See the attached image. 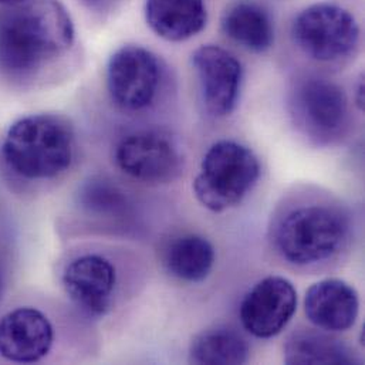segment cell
I'll return each instance as SVG.
<instances>
[{
	"label": "cell",
	"mask_w": 365,
	"mask_h": 365,
	"mask_svg": "<svg viewBox=\"0 0 365 365\" xmlns=\"http://www.w3.org/2000/svg\"><path fill=\"white\" fill-rule=\"evenodd\" d=\"M260 177L255 153L235 141H217L205 154L192 189L197 202L220 213L243 202Z\"/></svg>",
	"instance_id": "4"
},
{
	"label": "cell",
	"mask_w": 365,
	"mask_h": 365,
	"mask_svg": "<svg viewBox=\"0 0 365 365\" xmlns=\"http://www.w3.org/2000/svg\"><path fill=\"white\" fill-rule=\"evenodd\" d=\"M115 284V267L100 255L80 256L63 273V286L68 297L84 313L96 317L108 313Z\"/></svg>",
	"instance_id": "11"
},
{
	"label": "cell",
	"mask_w": 365,
	"mask_h": 365,
	"mask_svg": "<svg viewBox=\"0 0 365 365\" xmlns=\"http://www.w3.org/2000/svg\"><path fill=\"white\" fill-rule=\"evenodd\" d=\"M286 364H357L353 351L340 340L303 330L292 334L283 349Z\"/></svg>",
	"instance_id": "17"
},
{
	"label": "cell",
	"mask_w": 365,
	"mask_h": 365,
	"mask_svg": "<svg viewBox=\"0 0 365 365\" xmlns=\"http://www.w3.org/2000/svg\"><path fill=\"white\" fill-rule=\"evenodd\" d=\"M115 163L128 177L145 183H168L182 173V154L174 138L144 130L124 137L115 148Z\"/></svg>",
	"instance_id": "8"
},
{
	"label": "cell",
	"mask_w": 365,
	"mask_h": 365,
	"mask_svg": "<svg viewBox=\"0 0 365 365\" xmlns=\"http://www.w3.org/2000/svg\"><path fill=\"white\" fill-rule=\"evenodd\" d=\"M222 31L242 47L263 53L274 43V24L259 3L243 0L232 4L222 16Z\"/></svg>",
	"instance_id": "15"
},
{
	"label": "cell",
	"mask_w": 365,
	"mask_h": 365,
	"mask_svg": "<svg viewBox=\"0 0 365 365\" xmlns=\"http://www.w3.org/2000/svg\"><path fill=\"white\" fill-rule=\"evenodd\" d=\"M78 202L91 215L111 217L125 213L128 206V199L120 186L101 177L90 178L81 185Z\"/></svg>",
	"instance_id": "19"
},
{
	"label": "cell",
	"mask_w": 365,
	"mask_h": 365,
	"mask_svg": "<svg viewBox=\"0 0 365 365\" xmlns=\"http://www.w3.org/2000/svg\"><path fill=\"white\" fill-rule=\"evenodd\" d=\"M192 66L206 111L217 118L230 115L240 96L243 80L240 61L219 46L205 44L192 53Z\"/></svg>",
	"instance_id": "9"
},
{
	"label": "cell",
	"mask_w": 365,
	"mask_h": 365,
	"mask_svg": "<svg viewBox=\"0 0 365 365\" xmlns=\"http://www.w3.org/2000/svg\"><path fill=\"white\" fill-rule=\"evenodd\" d=\"M289 107L299 131L317 145L339 141L350 123L347 94L329 78L307 76L297 80Z\"/></svg>",
	"instance_id": "5"
},
{
	"label": "cell",
	"mask_w": 365,
	"mask_h": 365,
	"mask_svg": "<svg viewBox=\"0 0 365 365\" xmlns=\"http://www.w3.org/2000/svg\"><path fill=\"white\" fill-rule=\"evenodd\" d=\"M212 243L197 235H183L167 247L164 264L171 276L187 283L205 280L215 264Z\"/></svg>",
	"instance_id": "16"
},
{
	"label": "cell",
	"mask_w": 365,
	"mask_h": 365,
	"mask_svg": "<svg viewBox=\"0 0 365 365\" xmlns=\"http://www.w3.org/2000/svg\"><path fill=\"white\" fill-rule=\"evenodd\" d=\"M297 309V290L282 276H269L255 284L240 303L243 329L257 339H272L290 323Z\"/></svg>",
	"instance_id": "10"
},
{
	"label": "cell",
	"mask_w": 365,
	"mask_h": 365,
	"mask_svg": "<svg viewBox=\"0 0 365 365\" xmlns=\"http://www.w3.org/2000/svg\"><path fill=\"white\" fill-rule=\"evenodd\" d=\"M357 94H359V98H357V104L360 108L364 107V83L361 81L360 86H359V90H357Z\"/></svg>",
	"instance_id": "20"
},
{
	"label": "cell",
	"mask_w": 365,
	"mask_h": 365,
	"mask_svg": "<svg viewBox=\"0 0 365 365\" xmlns=\"http://www.w3.org/2000/svg\"><path fill=\"white\" fill-rule=\"evenodd\" d=\"M81 1H84V3L88 4L90 7H98V6H103L104 3H108V1H111V0H81Z\"/></svg>",
	"instance_id": "21"
},
{
	"label": "cell",
	"mask_w": 365,
	"mask_h": 365,
	"mask_svg": "<svg viewBox=\"0 0 365 365\" xmlns=\"http://www.w3.org/2000/svg\"><path fill=\"white\" fill-rule=\"evenodd\" d=\"M161 76L163 68L154 53L141 46H124L108 61L110 97L125 111L145 110L158 94Z\"/></svg>",
	"instance_id": "7"
},
{
	"label": "cell",
	"mask_w": 365,
	"mask_h": 365,
	"mask_svg": "<svg viewBox=\"0 0 365 365\" xmlns=\"http://www.w3.org/2000/svg\"><path fill=\"white\" fill-rule=\"evenodd\" d=\"M249 356L250 347L246 339L225 326L202 331L189 347V361L193 364H245Z\"/></svg>",
	"instance_id": "18"
},
{
	"label": "cell",
	"mask_w": 365,
	"mask_h": 365,
	"mask_svg": "<svg viewBox=\"0 0 365 365\" xmlns=\"http://www.w3.org/2000/svg\"><path fill=\"white\" fill-rule=\"evenodd\" d=\"M351 223L339 206L307 202L286 209L272 226L274 250L299 267L334 259L349 243Z\"/></svg>",
	"instance_id": "2"
},
{
	"label": "cell",
	"mask_w": 365,
	"mask_h": 365,
	"mask_svg": "<svg viewBox=\"0 0 365 365\" xmlns=\"http://www.w3.org/2000/svg\"><path fill=\"white\" fill-rule=\"evenodd\" d=\"M23 0H0V4H4V6H10V4H16V3H20Z\"/></svg>",
	"instance_id": "22"
},
{
	"label": "cell",
	"mask_w": 365,
	"mask_h": 365,
	"mask_svg": "<svg viewBox=\"0 0 365 365\" xmlns=\"http://www.w3.org/2000/svg\"><path fill=\"white\" fill-rule=\"evenodd\" d=\"M360 300L356 289L340 279H324L309 287L304 313L312 324L324 331L350 330L359 317Z\"/></svg>",
	"instance_id": "13"
},
{
	"label": "cell",
	"mask_w": 365,
	"mask_h": 365,
	"mask_svg": "<svg viewBox=\"0 0 365 365\" xmlns=\"http://www.w3.org/2000/svg\"><path fill=\"white\" fill-rule=\"evenodd\" d=\"M54 330L40 310L20 307L0 319V356L11 363H37L51 350Z\"/></svg>",
	"instance_id": "12"
},
{
	"label": "cell",
	"mask_w": 365,
	"mask_h": 365,
	"mask_svg": "<svg viewBox=\"0 0 365 365\" xmlns=\"http://www.w3.org/2000/svg\"><path fill=\"white\" fill-rule=\"evenodd\" d=\"M292 37L306 56L334 63L357 50L360 26L347 9L333 3H316L294 19Z\"/></svg>",
	"instance_id": "6"
},
{
	"label": "cell",
	"mask_w": 365,
	"mask_h": 365,
	"mask_svg": "<svg viewBox=\"0 0 365 365\" xmlns=\"http://www.w3.org/2000/svg\"><path fill=\"white\" fill-rule=\"evenodd\" d=\"M73 41V20L58 0H23L0 10V67L10 74L33 73Z\"/></svg>",
	"instance_id": "1"
},
{
	"label": "cell",
	"mask_w": 365,
	"mask_h": 365,
	"mask_svg": "<svg viewBox=\"0 0 365 365\" xmlns=\"http://www.w3.org/2000/svg\"><path fill=\"white\" fill-rule=\"evenodd\" d=\"M150 29L168 41H185L203 30L207 11L203 0H147Z\"/></svg>",
	"instance_id": "14"
},
{
	"label": "cell",
	"mask_w": 365,
	"mask_h": 365,
	"mask_svg": "<svg viewBox=\"0 0 365 365\" xmlns=\"http://www.w3.org/2000/svg\"><path fill=\"white\" fill-rule=\"evenodd\" d=\"M74 133L67 120L51 114L20 118L6 133L1 158L7 168L29 181L53 180L74 160Z\"/></svg>",
	"instance_id": "3"
}]
</instances>
